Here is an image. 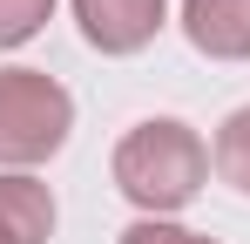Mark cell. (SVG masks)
Here are the masks:
<instances>
[{
	"instance_id": "5",
	"label": "cell",
	"mask_w": 250,
	"mask_h": 244,
	"mask_svg": "<svg viewBox=\"0 0 250 244\" xmlns=\"http://www.w3.org/2000/svg\"><path fill=\"white\" fill-rule=\"evenodd\" d=\"M54 238V190L27 170H0V244H47Z\"/></svg>"
},
{
	"instance_id": "7",
	"label": "cell",
	"mask_w": 250,
	"mask_h": 244,
	"mask_svg": "<svg viewBox=\"0 0 250 244\" xmlns=\"http://www.w3.org/2000/svg\"><path fill=\"white\" fill-rule=\"evenodd\" d=\"M47 14H54V0H0V48L34 41L47 27Z\"/></svg>"
},
{
	"instance_id": "3",
	"label": "cell",
	"mask_w": 250,
	"mask_h": 244,
	"mask_svg": "<svg viewBox=\"0 0 250 244\" xmlns=\"http://www.w3.org/2000/svg\"><path fill=\"white\" fill-rule=\"evenodd\" d=\"M163 14H169V0H75L82 41L102 54H142L163 34Z\"/></svg>"
},
{
	"instance_id": "2",
	"label": "cell",
	"mask_w": 250,
	"mask_h": 244,
	"mask_svg": "<svg viewBox=\"0 0 250 244\" xmlns=\"http://www.w3.org/2000/svg\"><path fill=\"white\" fill-rule=\"evenodd\" d=\"M75 129V95L41 68H0V170L47 163Z\"/></svg>"
},
{
	"instance_id": "4",
	"label": "cell",
	"mask_w": 250,
	"mask_h": 244,
	"mask_svg": "<svg viewBox=\"0 0 250 244\" xmlns=\"http://www.w3.org/2000/svg\"><path fill=\"white\" fill-rule=\"evenodd\" d=\"M183 34L209 61H250V0H183Z\"/></svg>"
},
{
	"instance_id": "6",
	"label": "cell",
	"mask_w": 250,
	"mask_h": 244,
	"mask_svg": "<svg viewBox=\"0 0 250 244\" xmlns=\"http://www.w3.org/2000/svg\"><path fill=\"white\" fill-rule=\"evenodd\" d=\"M209 163H216V176H223L230 190L250 197V109H230V116H223L216 143H209Z\"/></svg>"
},
{
	"instance_id": "1",
	"label": "cell",
	"mask_w": 250,
	"mask_h": 244,
	"mask_svg": "<svg viewBox=\"0 0 250 244\" xmlns=\"http://www.w3.org/2000/svg\"><path fill=\"white\" fill-rule=\"evenodd\" d=\"M203 176H209V149L176 116H149L115 143V190L149 217H169V210L196 203Z\"/></svg>"
},
{
	"instance_id": "8",
	"label": "cell",
	"mask_w": 250,
	"mask_h": 244,
	"mask_svg": "<svg viewBox=\"0 0 250 244\" xmlns=\"http://www.w3.org/2000/svg\"><path fill=\"white\" fill-rule=\"evenodd\" d=\"M115 244H216L203 231H183V224H169V217H142V224H128Z\"/></svg>"
}]
</instances>
